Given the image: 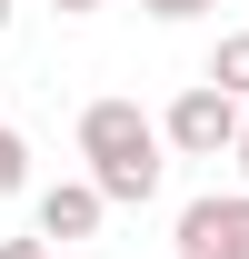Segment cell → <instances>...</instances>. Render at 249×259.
<instances>
[{
  "instance_id": "1",
  "label": "cell",
  "mask_w": 249,
  "mask_h": 259,
  "mask_svg": "<svg viewBox=\"0 0 249 259\" xmlns=\"http://www.w3.org/2000/svg\"><path fill=\"white\" fill-rule=\"evenodd\" d=\"M159 150H170V140H159V120L140 100H90V110H80V160H90V190L110 199V209L159 199V180H170Z\"/></svg>"
},
{
  "instance_id": "2",
  "label": "cell",
  "mask_w": 249,
  "mask_h": 259,
  "mask_svg": "<svg viewBox=\"0 0 249 259\" xmlns=\"http://www.w3.org/2000/svg\"><path fill=\"white\" fill-rule=\"evenodd\" d=\"M239 120H249V100L210 90V80H189V90L159 110V140H170L180 160H229V150H239Z\"/></svg>"
},
{
  "instance_id": "3",
  "label": "cell",
  "mask_w": 249,
  "mask_h": 259,
  "mask_svg": "<svg viewBox=\"0 0 249 259\" xmlns=\"http://www.w3.org/2000/svg\"><path fill=\"white\" fill-rule=\"evenodd\" d=\"M180 259H249V190H210L180 209Z\"/></svg>"
},
{
  "instance_id": "4",
  "label": "cell",
  "mask_w": 249,
  "mask_h": 259,
  "mask_svg": "<svg viewBox=\"0 0 249 259\" xmlns=\"http://www.w3.org/2000/svg\"><path fill=\"white\" fill-rule=\"evenodd\" d=\"M100 220H110V199L90 190V180H60V190L30 199V229L50 239V249H80V239H100Z\"/></svg>"
},
{
  "instance_id": "5",
  "label": "cell",
  "mask_w": 249,
  "mask_h": 259,
  "mask_svg": "<svg viewBox=\"0 0 249 259\" xmlns=\"http://www.w3.org/2000/svg\"><path fill=\"white\" fill-rule=\"evenodd\" d=\"M210 90H229V100H249V30H219V50H210V70H199Z\"/></svg>"
},
{
  "instance_id": "6",
  "label": "cell",
  "mask_w": 249,
  "mask_h": 259,
  "mask_svg": "<svg viewBox=\"0 0 249 259\" xmlns=\"http://www.w3.org/2000/svg\"><path fill=\"white\" fill-rule=\"evenodd\" d=\"M10 190H30V150H20V130L0 120V199H10Z\"/></svg>"
},
{
  "instance_id": "7",
  "label": "cell",
  "mask_w": 249,
  "mask_h": 259,
  "mask_svg": "<svg viewBox=\"0 0 249 259\" xmlns=\"http://www.w3.org/2000/svg\"><path fill=\"white\" fill-rule=\"evenodd\" d=\"M140 10H150V20H170V30H180V20H210L219 0H140Z\"/></svg>"
},
{
  "instance_id": "8",
  "label": "cell",
  "mask_w": 249,
  "mask_h": 259,
  "mask_svg": "<svg viewBox=\"0 0 249 259\" xmlns=\"http://www.w3.org/2000/svg\"><path fill=\"white\" fill-rule=\"evenodd\" d=\"M0 259H50V239H40V229L30 239H0Z\"/></svg>"
},
{
  "instance_id": "9",
  "label": "cell",
  "mask_w": 249,
  "mask_h": 259,
  "mask_svg": "<svg viewBox=\"0 0 249 259\" xmlns=\"http://www.w3.org/2000/svg\"><path fill=\"white\" fill-rule=\"evenodd\" d=\"M50 10H60V20H90V10H100V0H50Z\"/></svg>"
},
{
  "instance_id": "10",
  "label": "cell",
  "mask_w": 249,
  "mask_h": 259,
  "mask_svg": "<svg viewBox=\"0 0 249 259\" xmlns=\"http://www.w3.org/2000/svg\"><path fill=\"white\" fill-rule=\"evenodd\" d=\"M229 160H239V180H249V120H239V150H229Z\"/></svg>"
},
{
  "instance_id": "11",
  "label": "cell",
  "mask_w": 249,
  "mask_h": 259,
  "mask_svg": "<svg viewBox=\"0 0 249 259\" xmlns=\"http://www.w3.org/2000/svg\"><path fill=\"white\" fill-rule=\"evenodd\" d=\"M10 20H20V0H0V40H10Z\"/></svg>"
},
{
  "instance_id": "12",
  "label": "cell",
  "mask_w": 249,
  "mask_h": 259,
  "mask_svg": "<svg viewBox=\"0 0 249 259\" xmlns=\"http://www.w3.org/2000/svg\"><path fill=\"white\" fill-rule=\"evenodd\" d=\"M159 259H180V249H159Z\"/></svg>"
}]
</instances>
